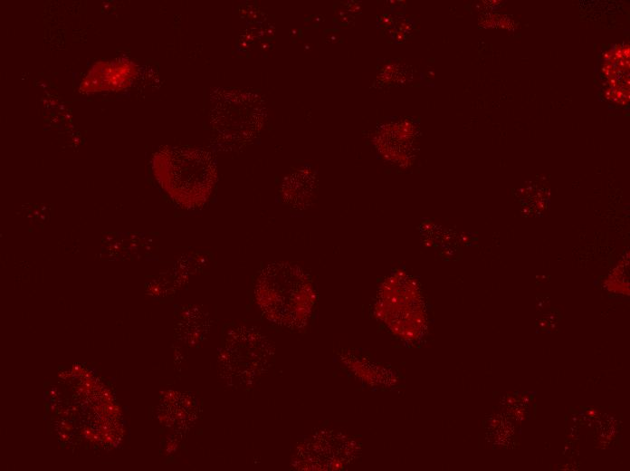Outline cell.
I'll use <instances>...</instances> for the list:
<instances>
[{
  "label": "cell",
  "instance_id": "cell-3",
  "mask_svg": "<svg viewBox=\"0 0 630 471\" xmlns=\"http://www.w3.org/2000/svg\"><path fill=\"white\" fill-rule=\"evenodd\" d=\"M273 357L272 343L263 334L249 327H235L225 337L219 374L229 386L249 387L268 370Z\"/></svg>",
  "mask_w": 630,
  "mask_h": 471
},
{
  "label": "cell",
  "instance_id": "cell-1",
  "mask_svg": "<svg viewBox=\"0 0 630 471\" xmlns=\"http://www.w3.org/2000/svg\"><path fill=\"white\" fill-rule=\"evenodd\" d=\"M256 303L270 322L291 329L303 327L311 312V283L297 265L278 262L265 266L254 289Z\"/></svg>",
  "mask_w": 630,
  "mask_h": 471
},
{
  "label": "cell",
  "instance_id": "cell-2",
  "mask_svg": "<svg viewBox=\"0 0 630 471\" xmlns=\"http://www.w3.org/2000/svg\"><path fill=\"white\" fill-rule=\"evenodd\" d=\"M153 165L162 187L185 207L205 204L217 178L215 162L211 154L203 149H163L155 155Z\"/></svg>",
  "mask_w": 630,
  "mask_h": 471
}]
</instances>
